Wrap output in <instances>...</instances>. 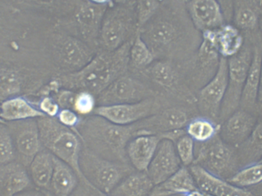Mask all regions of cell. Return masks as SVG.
Listing matches in <instances>:
<instances>
[{
	"label": "cell",
	"mask_w": 262,
	"mask_h": 196,
	"mask_svg": "<svg viewBox=\"0 0 262 196\" xmlns=\"http://www.w3.org/2000/svg\"><path fill=\"white\" fill-rule=\"evenodd\" d=\"M76 127L86 149L111 161L127 164V145L136 137L134 124H115L94 114L81 119Z\"/></svg>",
	"instance_id": "cell-3"
},
{
	"label": "cell",
	"mask_w": 262,
	"mask_h": 196,
	"mask_svg": "<svg viewBox=\"0 0 262 196\" xmlns=\"http://www.w3.org/2000/svg\"><path fill=\"white\" fill-rule=\"evenodd\" d=\"M262 5L260 0H234L232 23L244 36L259 35Z\"/></svg>",
	"instance_id": "cell-19"
},
{
	"label": "cell",
	"mask_w": 262,
	"mask_h": 196,
	"mask_svg": "<svg viewBox=\"0 0 262 196\" xmlns=\"http://www.w3.org/2000/svg\"><path fill=\"white\" fill-rule=\"evenodd\" d=\"M202 34L203 41L196 53L190 61L182 66L191 82L199 90L215 76L222 57L211 31Z\"/></svg>",
	"instance_id": "cell-9"
},
{
	"label": "cell",
	"mask_w": 262,
	"mask_h": 196,
	"mask_svg": "<svg viewBox=\"0 0 262 196\" xmlns=\"http://www.w3.org/2000/svg\"><path fill=\"white\" fill-rule=\"evenodd\" d=\"M241 169L259 163L262 159V117L252 134L236 148Z\"/></svg>",
	"instance_id": "cell-25"
},
{
	"label": "cell",
	"mask_w": 262,
	"mask_h": 196,
	"mask_svg": "<svg viewBox=\"0 0 262 196\" xmlns=\"http://www.w3.org/2000/svg\"><path fill=\"white\" fill-rule=\"evenodd\" d=\"M158 187L174 194H186L199 189L189 169L183 166Z\"/></svg>",
	"instance_id": "cell-30"
},
{
	"label": "cell",
	"mask_w": 262,
	"mask_h": 196,
	"mask_svg": "<svg viewBox=\"0 0 262 196\" xmlns=\"http://www.w3.org/2000/svg\"><path fill=\"white\" fill-rule=\"evenodd\" d=\"M261 184H262V183H261ZM259 189H261V190H262V185H261V187H259ZM260 194H261H261H262V191H261V193H260Z\"/></svg>",
	"instance_id": "cell-53"
},
{
	"label": "cell",
	"mask_w": 262,
	"mask_h": 196,
	"mask_svg": "<svg viewBox=\"0 0 262 196\" xmlns=\"http://www.w3.org/2000/svg\"><path fill=\"white\" fill-rule=\"evenodd\" d=\"M215 196H261L251 192L245 188L232 184L226 180L220 179L214 188L212 194Z\"/></svg>",
	"instance_id": "cell-40"
},
{
	"label": "cell",
	"mask_w": 262,
	"mask_h": 196,
	"mask_svg": "<svg viewBox=\"0 0 262 196\" xmlns=\"http://www.w3.org/2000/svg\"><path fill=\"white\" fill-rule=\"evenodd\" d=\"M261 35L254 40V54L242 94L239 109L256 115L257 98L261 72Z\"/></svg>",
	"instance_id": "cell-21"
},
{
	"label": "cell",
	"mask_w": 262,
	"mask_h": 196,
	"mask_svg": "<svg viewBox=\"0 0 262 196\" xmlns=\"http://www.w3.org/2000/svg\"><path fill=\"white\" fill-rule=\"evenodd\" d=\"M41 145L38 126L33 129L23 131L16 139L18 150L25 157L33 158L40 152Z\"/></svg>",
	"instance_id": "cell-32"
},
{
	"label": "cell",
	"mask_w": 262,
	"mask_h": 196,
	"mask_svg": "<svg viewBox=\"0 0 262 196\" xmlns=\"http://www.w3.org/2000/svg\"><path fill=\"white\" fill-rule=\"evenodd\" d=\"M228 83V60L221 57L215 76L200 90L196 96V106L202 117L220 125L222 103L226 95Z\"/></svg>",
	"instance_id": "cell-12"
},
{
	"label": "cell",
	"mask_w": 262,
	"mask_h": 196,
	"mask_svg": "<svg viewBox=\"0 0 262 196\" xmlns=\"http://www.w3.org/2000/svg\"><path fill=\"white\" fill-rule=\"evenodd\" d=\"M227 182L243 188L252 187L261 184L262 163H256L241 169Z\"/></svg>",
	"instance_id": "cell-33"
},
{
	"label": "cell",
	"mask_w": 262,
	"mask_h": 196,
	"mask_svg": "<svg viewBox=\"0 0 262 196\" xmlns=\"http://www.w3.org/2000/svg\"><path fill=\"white\" fill-rule=\"evenodd\" d=\"M155 92L141 80L126 72L97 96L99 106L133 103L156 97Z\"/></svg>",
	"instance_id": "cell-11"
},
{
	"label": "cell",
	"mask_w": 262,
	"mask_h": 196,
	"mask_svg": "<svg viewBox=\"0 0 262 196\" xmlns=\"http://www.w3.org/2000/svg\"><path fill=\"white\" fill-rule=\"evenodd\" d=\"M54 172V156L51 153L39 152L32 159L31 175L36 186L47 188L51 184Z\"/></svg>",
	"instance_id": "cell-28"
},
{
	"label": "cell",
	"mask_w": 262,
	"mask_h": 196,
	"mask_svg": "<svg viewBox=\"0 0 262 196\" xmlns=\"http://www.w3.org/2000/svg\"><path fill=\"white\" fill-rule=\"evenodd\" d=\"M140 35L156 60L180 64L190 61L203 41L187 9L161 3L155 15L140 29Z\"/></svg>",
	"instance_id": "cell-1"
},
{
	"label": "cell",
	"mask_w": 262,
	"mask_h": 196,
	"mask_svg": "<svg viewBox=\"0 0 262 196\" xmlns=\"http://www.w3.org/2000/svg\"><path fill=\"white\" fill-rule=\"evenodd\" d=\"M14 157V148L12 141L9 136L0 137V163L11 161Z\"/></svg>",
	"instance_id": "cell-42"
},
{
	"label": "cell",
	"mask_w": 262,
	"mask_h": 196,
	"mask_svg": "<svg viewBox=\"0 0 262 196\" xmlns=\"http://www.w3.org/2000/svg\"><path fill=\"white\" fill-rule=\"evenodd\" d=\"M57 119L64 126L69 128L76 127L81 121L79 115L72 109H61Z\"/></svg>",
	"instance_id": "cell-41"
},
{
	"label": "cell",
	"mask_w": 262,
	"mask_h": 196,
	"mask_svg": "<svg viewBox=\"0 0 262 196\" xmlns=\"http://www.w3.org/2000/svg\"><path fill=\"white\" fill-rule=\"evenodd\" d=\"M39 107L40 111L48 117H56L60 111V106L56 100L49 97H46L41 100Z\"/></svg>",
	"instance_id": "cell-44"
},
{
	"label": "cell",
	"mask_w": 262,
	"mask_h": 196,
	"mask_svg": "<svg viewBox=\"0 0 262 196\" xmlns=\"http://www.w3.org/2000/svg\"><path fill=\"white\" fill-rule=\"evenodd\" d=\"M181 64L169 60H156L147 69L140 73L149 78L152 83L166 92H174L179 89Z\"/></svg>",
	"instance_id": "cell-22"
},
{
	"label": "cell",
	"mask_w": 262,
	"mask_h": 196,
	"mask_svg": "<svg viewBox=\"0 0 262 196\" xmlns=\"http://www.w3.org/2000/svg\"><path fill=\"white\" fill-rule=\"evenodd\" d=\"M258 35L253 38L245 37L241 50L236 55L227 58V89L220 110V125L239 109L243 88L253 58L254 40Z\"/></svg>",
	"instance_id": "cell-5"
},
{
	"label": "cell",
	"mask_w": 262,
	"mask_h": 196,
	"mask_svg": "<svg viewBox=\"0 0 262 196\" xmlns=\"http://www.w3.org/2000/svg\"><path fill=\"white\" fill-rule=\"evenodd\" d=\"M261 63L260 72L259 86H258V98H257L256 116L259 118L262 117V41L261 42Z\"/></svg>",
	"instance_id": "cell-47"
},
{
	"label": "cell",
	"mask_w": 262,
	"mask_h": 196,
	"mask_svg": "<svg viewBox=\"0 0 262 196\" xmlns=\"http://www.w3.org/2000/svg\"><path fill=\"white\" fill-rule=\"evenodd\" d=\"M189 122V115L181 108L170 107L162 110L157 114L134 123L136 137L184 129Z\"/></svg>",
	"instance_id": "cell-16"
},
{
	"label": "cell",
	"mask_w": 262,
	"mask_h": 196,
	"mask_svg": "<svg viewBox=\"0 0 262 196\" xmlns=\"http://www.w3.org/2000/svg\"><path fill=\"white\" fill-rule=\"evenodd\" d=\"M40 110L30 104L26 99L12 98L7 99L0 106V118L6 121L28 120L44 117Z\"/></svg>",
	"instance_id": "cell-26"
},
{
	"label": "cell",
	"mask_w": 262,
	"mask_h": 196,
	"mask_svg": "<svg viewBox=\"0 0 262 196\" xmlns=\"http://www.w3.org/2000/svg\"><path fill=\"white\" fill-rule=\"evenodd\" d=\"M182 163L172 140L163 139L146 169V173L155 186L164 183L181 167Z\"/></svg>",
	"instance_id": "cell-15"
},
{
	"label": "cell",
	"mask_w": 262,
	"mask_h": 196,
	"mask_svg": "<svg viewBox=\"0 0 262 196\" xmlns=\"http://www.w3.org/2000/svg\"><path fill=\"white\" fill-rule=\"evenodd\" d=\"M107 9V6L83 0L74 13V23L79 34L78 38L92 49L98 47L100 29Z\"/></svg>",
	"instance_id": "cell-14"
},
{
	"label": "cell",
	"mask_w": 262,
	"mask_h": 196,
	"mask_svg": "<svg viewBox=\"0 0 262 196\" xmlns=\"http://www.w3.org/2000/svg\"><path fill=\"white\" fill-rule=\"evenodd\" d=\"M29 185V177L24 170L11 172L5 182V190L8 196H14L23 192Z\"/></svg>",
	"instance_id": "cell-37"
},
{
	"label": "cell",
	"mask_w": 262,
	"mask_h": 196,
	"mask_svg": "<svg viewBox=\"0 0 262 196\" xmlns=\"http://www.w3.org/2000/svg\"><path fill=\"white\" fill-rule=\"evenodd\" d=\"M262 17V16H261Z\"/></svg>",
	"instance_id": "cell-57"
},
{
	"label": "cell",
	"mask_w": 262,
	"mask_h": 196,
	"mask_svg": "<svg viewBox=\"0 0 262 196\" xmlns=\"http://www.w3.org/2000/svg\"><path fill=\"white\" fill-rule=\"evenodd\" d=\"M96 104L95 95L90 92H79L76 93L73 110L78 115H89L95 111Z\"/></svg>",
	"instance_id": "cell-39"
},
{
	"label": "cell",
	"mask_w": 262,
	"mask_h": 196,
	"mask_svg": "<svg viewBox=\"0 0 262 196\" xmlns=\"http://www.w3.org/2000/svg\"><path fill=\"white\" fill-rule=\"evenodd\" d=\"M261 195H262V194H261Z\"/></svg>",
	"instance_id": "cell-56"
},
{
	"label": "cell",
	"mask_w": 262,
	"mask_h": 196,
	"mask_svg": "<svg viewBox=\"0 0 262 196\" xmlns=\"http://www.w3.org/2000/svg\"><path fill=\"white\" fill-rule=\"evenodd\" d=\"M21 4L30 5L33 6L47 8V9H59L67 12L75 13L78 6L83 0H15Z\"/></svg>",
	"instance_id": "cell-34"
},
{
	"label": "cell",
	"mask_w": 262,
	"mask_h": 196,
	"mask_svg": "<svg viewBox=\"0 0 262 196\" xmlns=\"http://www.w3.org/2000/svg\"><path fill=\"white\" fill-rule=\"evenodd\" d=\"M187 12L201 33L220 29L227 23L216 0H193L188 6Z\"/></svg>",
	"instance_id": "cell-18"
},
{
	"label": "cell",
	"mask_w": 262,
	"mask_h": 196,
	"mask_svg": "<svg viewBox=\"0 0 262 196\" xmlns=\"http://www.w3.org/2000/svg\"><path fill=\"white\" fill-rule=\"evenodd\" d=\"M77 174L72 167L54 157V172L52 175V189L56 196H70L78 185Z\"/></svg>",
	"instance_id": "cell-27"
},
{
	"label": "cell",
	"mask_w": 262,
	"mask_h": 196,
	"mask_svg": "<svg viewBox=\"0 0 262 196\" xmlns=\"http://www.w3.org/2000/svg\"><path fill=\"white\" fill-rule=\"evenodd\" d=\"M52 52L57 64L66 73L78 72L95 57V49L78 37L56 34L52 40Z\"/></svg>",
	"instance_id": "cell-10"
},
{
	"label": "cell",
	"mask_w": 262,
	"mask_h": 196,
	"mask_svg": "<svg viewBox=\"0 0 262 196\" xmlns=\"http://www.w3.org/2000/svg\"><path fill=\"white\" fill-rule=\"evenodd\" d=\"M192 1L193 0H161V3H166V4L172 5V6L187 9L188 6Z\"/></svg>",
	"instance_id": "cell-48"
},
{
	"label": "cell",
	"mask_w": 262,
	"mask_h": 196,
	"mask_svg": "<svg viewBox=\"0 0 262 196\" xmlns=\"http://www.w3.org/2000/svg\"><path fill=\"white\" fill-rule=\"evenodd\" d=\"M201 143L198 149H195L193 164L226 181L241 170L236 148L225 143L219 134Z\"/></svg>",
	"instance_id": "cell-8"
},
{
	"label": "cell",
	"mask_w": 262,
	"mask_h": 196,
	"mask_svg": "<svg viewBox=\"0 0 262 196\" xmlns=\"http://www.w3.org/2000/svg\"><path fill=\"white\" fill-rule=\"evenodd\" d=\"M259 30H260V35H261V41H262V17L261 18V21H260Z\"/></svg>",
	"instance_id": "cell-51"
},
{
	"label": "cell",
	"mask_w": 262,
	"mask_h": 196,
	"mask_svg": "<svg viewBox=\"0 0 262 196\" xmlns=\"http://www.w3.org/2000/svg\"><path fill=\"white\" fill-rule=\"evenodd\" d=\"M211 32L219 52L223 58H229L236 55L244 45V35L232 23H226Z\"/></svg>",
	"instance_id": "cell-23"
},
{
	"label": "cell",
	"mask_w": 262,
	"mask_h": 196,
	"mask_svg": "<svg viewBox=\"0 0 262 196\" xmlns=\"http://www.w3.org/2000/svg\"><path fill=\"white\" fill-rule=\"evenodd\" d=\"M186 134L198 143H205L219 134L220 125L206 117L192 119L186 125Z\"/></svg>",
	"instance_id": "cell-31"
},
{
	"label": "cell",
	"mask_w": 262,
	"mask_h": 196,
	"mask_svg": "<svg viewBox=\"0 0 262 196\" xmlns=\"http://www.w3.org/2000/svg\"><path fill=\"white\" fill-rule=\"evenodd\" d=\"M79 164L85 183L105 194L110 193L124 177L132 172L128 165L111 161L87 149L81 150Z\"/></svg>",
	"instance_id": "cell-7"
},
{
	"label": "cell",
	"mask_w": 262,
	"mask_h": 196,
	"mask_svg": "<svg viewBox=\"0 0 262 196\" xmlns=\"http://www.w3.org/2000/svg\"><path fill=\"white\" fill-rule=\"evenodd\" d=\"M204 193V192H203ZM205 196H215L213 195H211V194L204 193Z\"/></svg>",
	"instance_id": "cell-52"
},
{
	"label": "cell",
	"mask_w": 262,
	"mask_h": 196,
	"mask_svg": "<svg viewBox=\"0 0 262 196\" xmlns=\"http://www.w3.org/2000/svg\"><path fill=\"white\" fill-rule=\"evenodd\" d=\"M216 1L221 6L226 23H232L234 0H216Z\"/></svg>",
	"instance_id": "cell-46"
},
{
	"label": "cell",
	"mask_w": 262,
	"mask_h": 196,
	"mask_svg": "<svg viewBox=\"0 0 262 196\" xmlns=\"http://www.w3.org/2000/svg\"><path fill=\"white\" fill-rule=\"evenodd\" d=\"M137 0H112L115 6H127V7L135 8Z\"/></svg>",
	"instance_id": "cell-49"
},
{
	"label": "cell",
	"mask_w": 262,
	"mask_h": 196,
	"mask_svg": "<svg viewBox=\"0 0 262 196\" xmlns=\"http://www.w3.org/2000/svg\"><path fill=\"white\" fill-rule=\"evenodd\" d=\"M160 4L161 0H137L135 12L138 29L144 26L155 15Z\"/></svg>",
	"instance_id": "cell-36"
},
{
	"label": "cell",
	"mask_w": 262,
	"mask_h": 196,
	"mask_svg": "<svg viewBox=\"0 0 262 196\" xmlns=\"http://www.w3.org/2000/svg\"><path fill=\"white\" fill-rule=\"evenodd\" d=\"M260 1H261V5H262V0H260Z\"/></svg>",
	"instance_id": "cell-55"
},
{
	"label": "cell",
	"mask_w": 262,
	"mask_h": 196,
	"mask_svg": "<svg viewBox=\"0 0 262 196\" xmlns=\"http://www.w3.org/2000/svg\"><path fill=\"white\" fill-rule=\"evenodd\" d=\"M21 80L16 72L9 69H0V94L5 96L18 93Z\"/></svg>",
	"instance_id": "cell-38"
},
{
	"label": "cell",
	"mask_w": 262,
	"mask_h": 196,
	"mask_svg": "<svg viewBox=\"0 0 262 196\" xmlns=\"http://www.w3.org/2000/svg\"><path fill=\"white\" fill-rule=\"evenodd\" d=\"M258 120L255 114L238 109L220 125L219 135L225 143L237 148L250 136Z\"/></svg>",
	"instance_id": "cell-17"
},
{
	"label": "cell",
	"mask_w": 262,
	"mask_h": 196,
	"mask_svg": "<svg viewBox=\"0 0 262 196\" xmlns=\"http://www.w3.org/2000/svg\"><path fill=\"white\" fill-rule=\"evenodd\" d=\"M76 93L73 91L64 89L58 93L56 102L61 109L73 110Z\"/></svg>",
	"instance_id": "cell-45"
},
{
	"label": "cell",
	"mask_w": 262,
	"mask_h": 196,
	"mask_svg": "<svg viewBox=\"0 0 262 196\" xmlns=\"http://www.w3.org/2000/svg\"><path fill=\"white\" fill-rule=\"evenodd\" d=\"M37 124L41 144L54 157L72 167L81 181L86 182L80 169V154L82 147L78 134L72 128L60 123L57 117H39Z\"/></svg>",
	"instance_id": "cell-4"
},
{
	"label": "cell",
	"mask_w": 262,
	"mask_h": 196,
	"mask_svg": "<svg viewBox=\"0 0 262 196\" xmlns=\"http://www.w3.org/2000/svg\"><path fill=\"white\" fill-rule=\"evenodd\" d=\"M138 30L134 8L115 6L106 11L100 29V51H115L135 36Z\"/></svg>",
	"instance_id": "cell-6"
},
{
	"label": "cell",
	"mask_w": 262,
	"mask_h": 196,
	"mask_svg": "<svg viewBox=\"0 0 262 196\" xmlns=\"http://www.w3.org/2000/svg\"><path fill=\"white\" fill-rule=\"evenodd\" d=\"M134 38L116 50L99 51L81 70L61 75L58 80L60 85L75 92H88L98 96L115 80L128 72L130 49Z\"/></svg>",
	"instance_id": "cell-2"
},
{
	"label": "cell",
	"mask_w": 262,
	"mask_h": 196,
	"mask_svg": "<svg viewBox=\"0 0 262 196\" xmlns=\"http://www.w3.org/2000/svg\"><path fill=\"white\" fill-rule=\"evenodd\" d=\"M84 184V192H81L79 196H111L108 194L100 192L98 189H95L93 186H91L89 183L83 182ZM172 194L167 191L163 190L160 189L158 186H156L155 189L152 191V193L149 196H171Z\"/></svg>",
	"instance_id": "cell-43"
},
{
	"label": "cell",
	"mask_w": 262,
	"mask_h": 196,
	"mask_svg": "<svg viewBox=\"0 0 262 196\" xmlns=\"http://www.w3.org/2000/svg\"><path fill=\"white\" fill-rule=\"evenodd\" d=\"M177 154L183 166H191L195 160V141L187 134H183L175 142Z\"/></svg>",
	"instance_id": "cell-35"
},
{
	"label": "cell",
	"mask_w": 262,
	"mask_h": 196,
	"mask_svg": "<svg viewBox=\"0 0 262 196\" xmlns=\"http://www.w3.org/2000/svg\"><path fill=\"white\" fill-rule=\"evenodd\" d=\"M146 172H131L108 194L111 196H149L155 189Z\"/></svg>",
	"instance_id": "cell-24"
},
{
	"label": "cell",
	"mask_w": 262,
	"mask_h": 196,
	"mask_svg": "<svg viewBox=\"0 0 262 196\" xmlns=\"http://www.w3.org/2000/svg\"><path fill=\"white\" fill-rule=\"evenodd\" d=\"M88 1L97 5H103V6H108L110 3H112V0H88Z\"/></svg>",
	"instance_id": "cell-50"
},
{
	"label": "cell",
	"mask_w": 262,
	"mask_h": 196,
	"mask_svg": "<svg viewBox=\"0 0 262 196\" xmlns=\"http://www.w3.org/2000/svg\"><path fill=\"white\" fill-rule=\"evenodd\" d=\"M155 61L154 53L143 41L138 29L131 45L129 68H132L136 72H141Z\"/></svg>",
	"instance_id": "cell-29"
},
{
	"label": "cell",
	"mask_w": 262,
	"mask_h": 196,
	"mask_svg": "<svg viewBox=\"0 0 262 196\" xmlns=\"http://www.w3.org/2000/svg\"><path fill=\"white\" fill-rule=\"evenodd\" d=\"M262 163V159L261 160V161H260L259 163Z\"/></svg>",
	"instance_id": "cell-54"
},
{
	"label": "cell",
	"mask_w": 262,
	"mask_h": 196,
	"mask_svg": "<svg viewBox=\"0 0 262 196\" xmlns=\"http://www.w3.org/2000/svg\"><path fill=\"white\" fill-rule=\"evenodd\" d=\"M161 107L160 100L152 97L137 103L96 106L92 114L115 124L128 126L157 114Z\"/></svg>",
	"instance_id": "cell-13"
},
{
	"label": "cell",
	"mask_w": 262,
	"mask_h": 196,
	"mask_svg": "<svg viewBox=\"0 0 262 196\" xmlns=\"http://www.w3.org/2000/svg\"><path fill=\"white\" fill-rule=\"evenodd\" d=\"M163 139H166L165 133L137 136L129 142L127 158L137 171L146 172L159 143Z\"/></svg>",
	"instance_id": "cell-20"
}]
</instances>
